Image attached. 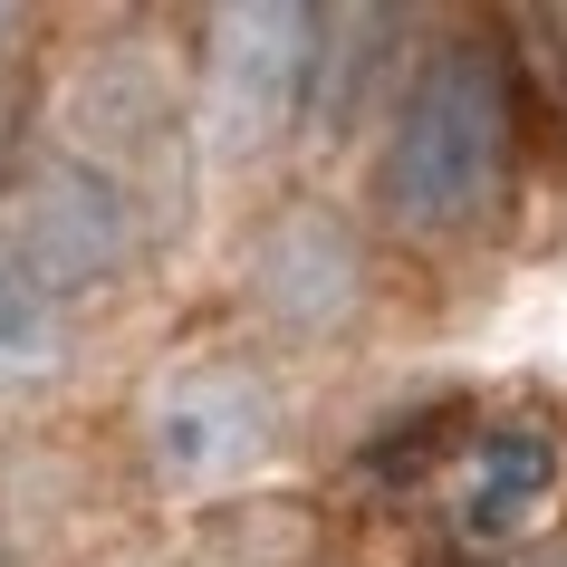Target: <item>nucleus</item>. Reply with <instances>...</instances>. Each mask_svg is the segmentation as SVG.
Segmentation results:
<instances>
[{
    "instance_id": "f257e3e1",
    "label": "nucleus",
    "mask_w": 567,
    "mask_h": 567,
    "mask_svg": "<svg viewBox=\"0 0 567 567\" xmlns=\"http://www.w3.org/2000/svg\"><path fill=\"white\" fill-rule=\"evenodd\" d=\"M509 164H519V78L491 39H452L394 106L375 203L404 231H481L509 203Z\"/></svg>"
},
{
    "instance_id": "1a4fd4ad",
    "label": "nucleus",
    "mask_w": 567,
    "mask_h": 567,
    "mask_svg": "<svg viewBox=\"0 0 567 567\" xmlns=\"http://www.w3.org/2000/svg\"><path fill=\"white\" fill-rule=\"evenodd\" d=\"M548 567H567V558H548Z\"/></svg>"
},
{
    "instance_id": "6e6552de",
    "label": "nucleus",
    "mask_w": 567,
    "mask_h": 567,
    "mask_svg": "<svg viewBox=\"0 0 567 567\" xmlns=\"http://www.w3.org/2000/svg\"><path fill=\"white\" fill-rule=\"evenodd\" d=\"M20 39H30V10H0V68L20 59Z\"/></svg>"
},
{
    "instance_id": "39448f33",
    "label": "nucleus",
    "mask_w": 567,
    "mask_h": 567,
    "mask_svg": "<svg viewBox=\"0 0 567 567\" xmlns=\"http://www.w3.org/2000/svg\"><path fill=\"white\" fill-rule=\"evenodd\" d=\"M558 509H567V433H558L548 414H501V423H481L472 452H462V472L443 481L452 548H472V558L529 548Z\"/></svg>"
},
{
    "instance_id": "f03ea898",
    "label": "nucleus",
    "mask_w": 567,
    "mask_h": 567,
    "mask_svg": "<svg viewBox=\"0 0 567 567\" xmlns=\"http://www.w3.org/2000/svg\"><path fill=\"white\" fill-rule=\"evenodd\" d=\"M0 250L30 269V289H49V299L106 289L135 260V203L78 154H39L30 174L0 193Z\"/></svg>"
},
{
    "instance_id": "423d86ee",
    "label": "nucleus",
    "mask_w": 567,
    "mask_h": 567,
    "mask_svg": "<svg viewBox=\"0 0 567 567\" xmlns=\"http://www.w3.org/2000/svg\"><path fill=\"white\" fill-rule=\"evenodd\" d=\"M250 299H260L279 328H299V337L347 328L357 299H365V240H357V221H347L337 203L269 212L260 240H250Z\"/></svg>"
},
{
    "instance_id": "20e7f679",
    "label": "nucleus",
    "mask_w": 567,
    "mask_h": 567,
    "mask_svg": "<svg viewBox=\"0 0 567 567\" xmlns=\"http://www.w3.org/2000/svg\"><path fill=\"white\" fill-rule=\"evenodd\" d=\"M279 443V394L240 357H193L145 394V462L174 491H221Z\"/></svg>"
},
{
    "instance_id": "0eeeda50",
    "label": "nucleus",
    "mask_w": 567,
    "mask_h": 567,
    "mask_svg": "<svg viewBox=\"0 0 567 567\" xmlns=\"http://www.w3.org/2000/svg\"><path fill=\"white\" fill-rule=\"evenodd\" d=\"M68 357V318L49 289H30V269L0 250V385H39V375H59Z\"/></svg>"
},
{
    "instance_id": "7ed1b4c3",
    "label": "nucleus",
    "mask_w": 567,
    "mask_h": 567,
    "mask_svg": "<svg viewBox=\"0 0 567 567\" xmlns=\"http://www.w3.org/2000/svg\"><path fill=\"white\" fill-rule=\"evenodd\" d=\"M308 78H318V10L289 0H240L212 20L203 59V125L221 154H260L269 135L308 125Z\"/></svg>"
}]
</instances>
